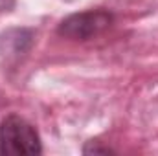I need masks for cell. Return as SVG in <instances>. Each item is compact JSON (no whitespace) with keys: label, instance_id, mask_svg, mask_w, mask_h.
Here are the masks:
<instances>
[{"label":"cell","instance_id":"3","mask_svg":"<svg viewBox=\"0 0 158 156\" xmlns=\"http://www.w3.org/2000/svg\"><path fill=\"white\" fill-rule=\"evenodd\" d=\"M83 153L85 154H109V153H114V151L107 145H101V142H98V140H90L83 147Z\"/></svg>","mask_w":158,"mask_h":156},{"label":"cell","instance_id":"2","mask_svg":"<svg viewBox=\"0 0 158 156\" xmlns=\"http://www.w3.org/2000/svg\"><path fill=\"white\" fill-rule=\"evenodd\" d=\"M114 22V15L107 9H86L81 13L68 15L57 26V33L70 40H88L101 35Z\"/></svg>","mask_w":158,"mask_h":156},{"label":"cell","instance_id":"1","mask_svg":"<svg viewBox=\"0 0 158 156\" xmlns=\"http://www.w3.org/2000/svg\"><path fill=\"white\" fill-rule=\"evenodd\" d=\"M2 154H40L42 143L37 129L19 114H9L0 123Z\"/></svg>","mask_w":158,"mask_h":156}]
</instances>
